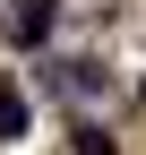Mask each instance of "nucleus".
Here are the masks:
<instances>
[{
	"instance_id": "nucleus-1",
	"label": "nucleus",
	"mask_w": 146,
	"mask_h": 155,
	"mask_svg": "<svg viewBox=\"0 0 146 155\" xmlns=\"http://www.w3.org/2000/svg\"><path fill=\"white\" fill-rule=\"evenodd\" d=\"M17 138H26V86L0 78V147H17Z\"/></svg>"
},
{
	"instance_id": "nucleus-2",
	"label": "nucleus",
	"mask_w": 146,
	"mask_h": 155,
	"mask_svg": "<svg viewBox=\"0 0 146 155\" xmlns=\"http://www.w3.org/2000/svg\"><path fill=\"white\" fill-rule=\"evenodd\" d=\"M52 17H60V0H17V43H43Z\"/></svg>"
},
{
	"instance_id": "nucleus-3",
	"label": "nucleus",
	"mask_w": 146,
	"mask_h": 155,
	"mask_svg": "<svg viewBox=\"0 0 146 155\" xmlns=\"http://www.w3.org/2000/svg\"><path fill=\"white\" fill-rule=\"evenodd\" d=\"M78 155H112V138H103V129L86 121V129H78Z\"/></svg>"
}]
</instances>
